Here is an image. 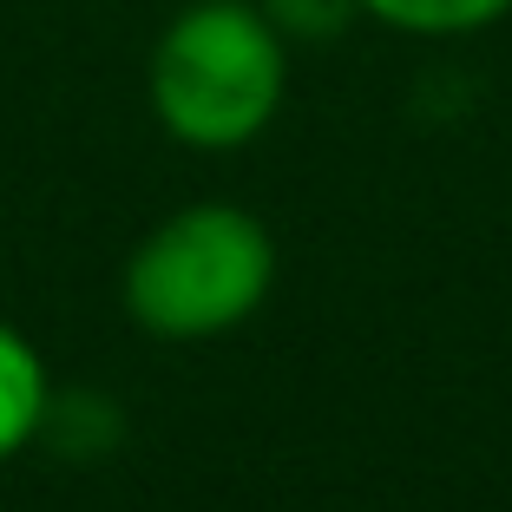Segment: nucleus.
Segmentation results:
<instances>
[{"mask_svg":"<svg viewBox=\"0 0 512 512\" xmlns=\"http://www.w3.org/2000/svg\"><path fill=\"white\" fill-rule=\"evenodd\" d=\"M289 53L256 0H184L145 60L151 119L184 151H243L289 99Z\"/></svg>","mask_w":512,"mask_h":512,"instance_id":"f257e3e1","label":"nucleus"},{"mask_svg":"<svg viewBox=\"0 0 512 512\" xmlns=\"http://www.w3.org/2000/svg\"><path fill=\"white\" fill-rule=\"evenodd\" d=\"M276 237L243 204L204 197L158 217L132 243L119 276L125 316L158 342H217L270 302Z\"/></svg>","mask_w":512,"mask_h":512,"instance_id":"f03ea898","label":"nucleus"},{"mask_svg":"<svg viewBox=\"0 0 512 512\" xmlns=\"http://www.w3.org/2000/svg\"><path fill=\"white\" fill-rule=\"evenodd\" d=\"M53 375H46V355L33 348L27 329L0 316V467L20 460L33 440L46 434V414H53Z\"/></svg>","mask_w":512,"mask_h":512,"instance_id":"7ed1b4c3","label":"nucleus"},{"mask_svg":"<svg viewBox=\"0 0 512 512\" xmlns=\"http://www.w3.org/2000/svg\"><path fill=\"white\" fill-rule=\"evenodd\" d=\"M512 14V0H362V20L407 40H467Z\"/></svg>","mask_w":512,"mask_h":512,"instance_id":"20e7f679","label":"nucleus"},{"mask_svg":"<svg viewBox=\"0 0 512 512\" xmlns=\"http://www.w3.org/2000/svg\"><path fill=\"white\" fill-rule=\"evenodd\" d=\"M289 46H329L362 20V0H256Z\"/></svg>","mask_w":512,"mask_h":512,"instance_id":"39448f33","label":"nucleus"}]
</instances>
